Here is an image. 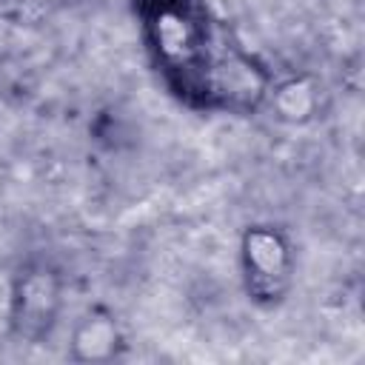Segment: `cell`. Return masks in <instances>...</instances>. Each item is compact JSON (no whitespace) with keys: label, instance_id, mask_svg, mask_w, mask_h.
Instances as JSON below:
<instances>
[{"label":"cell","instance_id":"cell-1","mask_svg":"<svg viewBox=\"0 0 365 365\" xmlns=\"http://www.w3.org/2000/svg\"><path fill=\"white\" fill-rule=\"evenodd\" d=\"M154 83L182 111L251 120L274 97L271 63L214 0H125Z\"/></svg>","mask_w":365,"mask_h":365},{"label":"cell","instance_id":"cell-2","mask_svg":"<svg viewBox=\"0 0 365 365\" xmlns=\"http://www.w3.org/2000/svg\"><path fill=\"white\" fill-rule=\"evenodd\" d=\"M237 271L245 299L259 311H277L297 285V245L282 225L251 222L237 242Z\"/></svg>","mask_w":365,"mask_h":365},{"label":"cell","instance_id":"cell-3","mask_svg":"<svg viewBox=\"0 0 365 365\" xmlns=\"http://www.w3.org/2000/svg\"><path fill=\"white\" fill-rule=\"evenodd\" d=\"M63 311V277L46 262H29L14 274L9 294V328L20 342L51 336Z\"/></svg>","mask_w":365,"mask_h":365}]
</instances>
